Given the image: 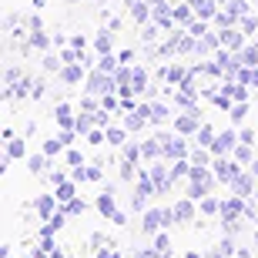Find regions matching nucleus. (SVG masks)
<instances>
[{"label":"nucleus","instance_id":"obj_30","mask_svg":"<svg viewBox=\"0 0 258 258\" xmlns=\"http://www.w3.org/2000/svg\"><path fill=\"white\" fill-rule=\"evenodd\" d=\"M7 158H27V148L20 138H7Z\"/></svg>","mask_w":258,"mask_h":258},{"label":"nucleus","instance_id":"obj_17","mask_svg":"<svg viewBox=\"0 0 258 258\" xmlns=\"http://www.w3.org/2000/svg\"><path fill=\"white\" fill-rule=\"evenodd\" d=\"M235 60L241 67H258V44H245L241 50H235Z\"/></svg>","mask_w":258,"mask_h":258},{"label":"nucleus","instance_id":"obj_27","mask_svg":"<svg viewBox=\"0 0 258 258\" xmlns=\"http://www.w3.org/2000/svg\"><path fill=\"white\" fill-rule=\"evenodd\" d=\"M225 10H228V14H231L235 20H241L251 7H248V0H228V4H225Z\"/></svg>","mask_w":258,"mask_h":258},{"label":"nucleus","instance_id":"obj_22","mask_svg":"<svg viewBox=\"0 0 258 258\" xmlns=\"http://www.w3.org/2000/svg\"><path fill=\"white\" fill-rule=\"evenodd\" d=\"M54 195H57V201H60V205H67V201H74V198H77V181L71 178V181L57 184V188H54Z\"/></svg>","mask_w":258,"mask_h":258},{"label":"nucleus","instance_id":"obj_21","mask_svg":"<svg viewBox=\"0 0 258 258\" xmlns=\"http://www.w3.org/2000/svg\"><path fill=\"white\" fill-rule=\"evenodd\" d=\"M131 91L134 94H144L148 91V71L144 67H131Z\"/></svg>","mask_w":258,"mask_h":258},{"label":"nucleus","instance_id":"obj_5","mask_svg":"<svg viewBox=\"0 0 258 258\" xmlns=\"http://www.w3.org/2000/svg\"><path fill=\"white\" fill-rule=\"evenodd\" d=\"M87 94H114L117 91V77L114 74H104V71H91L87 74V87H84Z\"/></svg>","mask_w":258,"mask_h":258},{"label":"nucleus","instance_id":"obj_42","mask_svg":"<svg viewBox=\"0 0 258 258\" xmlns=\"http://www.w3.org/2000/svg\"><path fill=\"white\" fill-rule=\"evenodd\" d=\"M47 94V84L44 81H34V87H30V97H44Z\"/></svg>","mask_w":258,"mask_h":258},{"label":"nucleus","instance_id":"obj_19","mask_svg":"<svg viewBox=\"0 0 258 258\" xmlns=\"http://www.w3.org/2000/svg\"><path fill=\"white\" fill-rule=\"evenodd\" d=\"M64 221H67V211L60 208L57 215H50V218L40 225V235H54V231H60V228H64Z\"/></svg>","mask_w":258,"mask_h":258},{"label":"nucleus","instance_id":"obj_3","mask_svg":"<svg viewBox=\"0 0 258 258\" xmlns=\"http://www.w3.org/2000/svg\"><path fill=\"white\" fill-rule=\"evenodd\" d=\"M241 168H245V164H241L235 154H218V158L211 161V171H215V178H218L221 184H231L241 174Z\"/></svg>","mask_w":258,"mask_h":258},{"label":"nucleus","instance_id":"obj_36","mask_svg":"<svg viewBox=\"0 0 258 258\" xmlns=\"http://www.w3.org/2000/svg\"><path fill=\"white\" fill-rule=\"evenodd\" d=\"M27 44H30V47H47V34H44V27H37V30H34Z\"/></svg>","mask_w":258,"mask_h":258},{"label":"nucleus","instance_id":"obj_38","mask_svg":"<svg viewBox=\"0 0 258 258\" xmlns=\"http://www.w3.org/2000/svg\"><path fill=\"white\" fill-rule=\"evenodd\" d=\"M188 34H191V37H205V34H208V24H205V17H201V20H191V30H188Z\"/></svg>","mask_w":258,"mask_h":258},{"label":"nucleus","instance_id":"obj_18","mask_svg":"<svg viewBox=\"0 0 258 258\" xmlns=\"http://www.w3.org/2000/svg\"><path fill=\"white\" fill-rule=\"evenodd\" d=\"M54 121H57L60 127H74V121H77L74 107H71V104H64V101H60V104L54 107Z\"/></svg>","mask_w":258,"mask_h":258},{"label":"nucleus","instance_id":"obj_8","mask_svg":"<svg viewBox=\"0 0 258 258\" xmlns=\"http://www.w3.org/2000/svg\"><path fill=\"white\" fill-rule=\"evenodd\" d=\"M218 37H221V47H228V50H241L245 47V30L241 27H235V24H228V27H221L218 30Z\"/></svg>","mask_w":258,"mask_h":258},{"label":"nucleus","instance_id":"obj_23","mask_svg":"<svg viewBox=\"0 0 258 258\" xmlns=\"http://www.w3.org/2000/svg\"><path fill=\"white\" fill-rule=\"evenodd\" d=\"M171 117V104H164V101H151V124H164Z\"/></svg>","mask_w":258,"mask_h":258},{"label":"nucleus","instance_id":"obj_35","mask_svg":"<svg viewBox=\"0 0 258 258\" xmlns=\"http://www.w3.org/2000/svg\"><path fill=\"white\" fill-rule=\"evenodd\" d=\"M60 208H64L67 215H84V211H87V205H84L81 198H74V201H67V205H60Z\"/></svg>","mask_w":258,"mask_h":258},{"label":"nucleus","instance_id":"obj_10","mask_svg":"<svg viewBox=\"0 0 258 258\" xmlns=\"http://www.w3.org/2000/svg\"><path fill=\"white\" fill-rule=\"evenodd\" d=\"M97 211H101V215H104L107 221H111V218L117 215V195H114V188H111V184H107L104 191L97 195Z\"/></svg>","mask_w":258,"mask_h":258},{"label":"nucleus","instance_id":"obj_48","mask_svg":"<svg viewBox=\"0 0 258 258\" xmlns=\"http://www.w3.org/2000/svg\"><path fill=\"white\" fill-rule=\"evenodd\" d=\"M248 171H251V174H255V178H258V158H255V161L248 164Z\"/></svg>","mask_w":258,"mask_h":258},{"label":"nucleus","instance_id":"obj_11","mask_svg":"<svg viewBox=\"0 0 258 258\" xmlns=\"http://www.w3.org/2000/svg\"><path fill=\"white\" fill-rule=\"evenodd\" d=\"M60 81H64V84H81V81H87L84 64H81V60H71V64H64V67H60Z\"/></svg>","mask_w":258,"mask_h":258},{"label":"nucleus","instance_id":"obj_51","mask_svg":"<svg viewBox=\"0 0 258 258\" xmlns=\"http://www.w3.org/2000/svg\"><path fill=\"white\" fill-rule=\"evenodd\" d=\"M255 201H258V191H255Z\"/></svg>","mask_w":258,"mask_h":258},{"label":"nucleus","instance_id":"obj_28","mask_svg":"<svg viewBox=\"0 0 258 258\" xmlns=\"http://www.w3.org/2000/svg\"><path fill=\"white\" fill-rule=\"evenodd\" d=\"M64 148H67V144H64V138H60V134H57V138H47L40 151H44V154H50V158H57V154L64 151Z\"/></svg>","mask_w":258,"mask_h":258},{"label":"nucleus","instance_id":"obj_29","mask_svg":"<svg viewBox=\"0 0 258 258\" xmlns=\"http://www.w3.org/2000/svg\"><path fill=\"white\" fill-rule=\"evenodd\" d=\"M235 81H241V84H248V87H258V67H238Z\"/></svg>","mask_w":258,"mask_h":258},{"label":"nucleus","instance_id":"obj_7","mask_svg":"<svg viewBox=\"0 0 258 258\" xmlns=\"http://www.w3.org/2000/svg\"><path fill=\"white\" fill-rule=\"evenodd\" d=\"M174 211V225H188V221H198V205H195V198H181V201H174L171 205Z\"/></svg>","mask_w":258,"mask_h":258},{"label":"nucleus","instance_id":"obj_24","mask_svg":"<svg viewBox=\"0 0 258 258\" xmlns=\"http://www.w3.org/2000/svg\"><path fill=\"white\" fill-rule=\"evenodd\" d=\"M117 64H121V57H114V54H97V71L117 74Z\"/></svg>","mask_w":258,"mask_h":258},{"label":"nucleus","instance_id":"obj_16","mask_svg":"<svg viewBox=\"0 0 258 258\" xmlns=\"http://www.w3.org/2000/svg\"><path fill=\"white\" fill-rule=\"evenodd\" d=\"M111 47H114V30L101 27L94 34V50H97V54H111Z\"/></svg>","mask_w":258,"mask_h":258},{"label":"nucleus","instance_id":"obj_39","mask_svg":"<svg viewBox=\"0 0 258 258\" xmlns=\"http://www.w3.org/2000/svg\"><path fill=\"white\" fill-rule=\"evenodd\" d=\"M64 158H67V164H71V168H81V164H84V154L74 151V148H71V151H67Z\"/></svg>","mask_w":258,"mask_h":258},{"label":"nucleus","instance_id":"obj_47","mask_svg":"<svg viewBox=\"0 0 258 258\" xmlns=\"http://www.w3.org/2000/svg\"><path fill=\"white\" fill-rule=\"evenodd\" d=\"M111 221H114V225H127V215H124V211H117V215H114Z\"/></svg>","mask_w":258,"mask_h":258},{"label":"nucleus","instance_id":"obj_13","mask_svg":"<svg viewBox=\"0 0 258 258\" xmlns=\"http://www.w3.org/2000/svg\"><path fill=\"white\" fill-rule=\"evenodd\" d=\"M151 0H127V14H131L134 24H148L151 20Z\"/></svg>","mask_w":258,"mask_h":258},{"label":"nucleus","instance_id":"obj_43","mask_svg":"<svg viewBox=\"0 0 258 258\" xmlns=\"http://www.w3.org/2000/svg\"><path fill=\"white\" fill-rule=\"evenodd\" d=\"M144 40H148V44H151V40H158V27H154V24H144V34H141Z\"/></svg>","mask_w":258,"mask_h":258},{"label":"nucleus","instance_id":"obj_32","mask_svg":"<svg viewBox=\"0 0 258 258\" xmlns=\"http://www.w3.org/2000/svg\"><path fill=\"white\" fill-rule=\"evenodd\" d=\"M121 158H124V161H141V158H144V154H141V144L127 141L124 148H121Z\"/></svg>","mask_w":258,"mask_h":258},{"label":"nucleus","instance_id":"obj_49","mask_svg":"<svg viewBox=\"0 0 258 258\" xmlns=\"http://www.w3.org/2000/svg\"><path fill=\"white\" fill-rule=\"evenodd\" d=\"M218 4H228V0H218Z\"/></svg>","mask_w":258,"mask_h":258},{"label":"nucleus","instance_id":"obj_6","mask_svg":"<svg viewBox=\"0 0 258 258\" xmlns=\"http://www.w3.org/2000/svg\"><path fill=\"white\" fill-rule=\"evenodd\" d=\"M238 148V131L235 127H225L221 134H215V141H211V154L218 158V154H231Z\"/></svg>","mask_w":258,"mask_h":258},{"label":"nucleus","instance_id":"obj_26","mask_svg":"<svg viewBox=\"0 0 258 258\" xmlns=\"http://www.w3.org/2000/svg\"><path fill=\"white\" fill-rule=\"evenodd\" d=\"M231 154H235V158H238V161L245 164V168H248V164L255 161V144H241V141H238V148H235Z\"/></svg>","mask_w":258,"mask_h":258},{"label":"nucleus","instance_id":"obj_37","mask_svg":"<svg viewBox=\"0 0 258 258\" xmlns=\"http://www.w3.org/2000/svg\"><path fill=\"white\" fill-rule=\"evenodd\" d=\"M238 27L245 30V34H255V27H258V17H251V14H245V17L238 20Z\"/></svg>","mask_w":258,"mask_h":258},{"label":"nucleus","instance_id":"obj_33","mask_svg":"<svg viewBox=\"0 0 258 258\" xmlns=\"http://www.w3.org/2000/svg\"><path fill=\"white\" fill-rule=\"evenodd\" d=\"M60 67H64V57L57 54H44V71H54V74H60Z\"/></svg>","mask_w":258,"mask_h":258},{"label":"nucleus","instance_id":"obj_1","mask_svg":"<svg viewBox=\"0 0 258 258\" xmlns=\"http://www.w3.org/2000/svg\"><path fill=\"white\" fill-rule=\"evenodd\" d=\"M215 184H218V178H215L211 168H198V164H191V174H188V198H195V201L208 198V195L215 191Z\"/></svg>","mask_w":258,"mask_h":258},{"label":"nucleus","instance_id":"obj_31","mask_svg":"<svg viewBox=\"0 0 258 258\" xmlns=\"http://www.w3.org/2000/svg\"><path fill=\"white\" fill-rule=\"evenodd\" d=\"M211 141H215V131H211V124H201L198 134H195V144H201V148H211Z\"/></svg>","mask_w":258,"mask_h":258},{"label":"nucleus","instance_id":"obj_14","mask_svg":"<svg viewBox=\"0 0 258 258\" xmlns=\"http://www.w3.org/2000/svg\"><path fill=\"white\" fill-rule=\"evenodd\" d=\"M47 168H50V154H27V171L34 174V178H44L47 174Z\"/></svg>","mask_w":258,"mask_h":258},{"label":"nucleus","instance_id":"obj_2","mask_svg":"<svg viewBox=\"0 0 258 258\" xmlns=\"http://www.w3.org/2000/svg\"><path fill=\"white\" fill-rule=\"evenodd\" d=\"M174 225V211L171 208H148L141 215V231L144 235H158V231H168Z\"/></svg>","mask_w":258,"mask_h":258},{"label":"nucleus","instance_id":"obj_52","mask_svg":"<svg viewBox=\"0 0 258 258\" xmlns=\"http://www.w3.org/2000/svg\"><path fill=\"white\" fill-rule=\"evenodd\" d=\"M4 258H10V255H4Z\"/></svg>","mask_w":258,"mask_h":258},{"label":"nucleus","instance_id":"obj_12","mask_svg":"<svg viewBox=\"0 0 258 258\" xmlns=\"http://www.w3.org/2000/svg\"><path fill=\"white\" fill-rule=\"evenodd\" d=\"M57 205H60V201H57V195H40V198L37 201H34V208H37V215H40V221H47L50 218V215H57Z\"/></svg>","mask_w":258,"mask_h":258},{"label":"nucleus","instance_id":"obj_25","mask_svg":"<svg viewBox=\"0 0 258 258\" xmlns=\"http://www.w3.org/2000/svg\"><path fill=\"white\" fill-rule=\"evenodd\" d=\"M198 211L205 215V218H211V215H221V201L208 195V198H201V201H198Z\"/></svg>","mask_w":258,"mask_h":258},{"label":"nucleus","instance_id":"obj_4","mask_svg":"<svg viewBox=\"0 0 258 258\" xmlns=\"http://www.w3.org/2000/svg\"><path fill=\"white\" fill-rule=\"evenodd\" d=\"M201 124H205V121H201V107H198V104L181 107V114L174 117V131H178V134H184V138H195Z\"/></svg>","mask_w":258,"mask_h":258},{"label":"nucleus","instance_id":"obj_34","mask_svg":"<svg viewBox=\"0 0 258 258\" xmlns=\"http://www.w3.org/2000/svg\"><path fill=\"white\" fill-rule=\"evenodd\" d=\"M228 111H231V121H235V124H238L241 117L248 114V101H235V104H231Z\"/></svg>","mask_w":258,"mask_h":258},{"label":"nucleus","instance_id":"obj_50","mask_svg":"<svg viewBox=\"0 0 258 258\" xmlns=\"http://www.w3.org/2000/svg\"><path fill=\"white\" fill-rule=\"evenodd\" d=\"M67 4H77V0H67Z\"/></svg>","mask_w":258,"mask_h":258},{"label":"nucleus","instance_id":"obj_15","mask_svg":"<svg viewBox=\"0 0 258 258\" xmlns=\"http://www.w3.org/2000/svg\"><path fill=\"white\" fill-rule=\"evenodd\" d=\"M127 134H131V131H127L124 124H107L104 127V138H107V144H111V148H124V144H127Z\"/></svg>","mask_w":258,"mask_h":258},{"label":"nucleus","instance_id":"obj_46","mask_svg":"<svg viewBox=\"0 0 258 258\" xmlns=\"http://www.w3.org/2000/svg\"><path fill=\"white\" fill-rule=\"evenodd\" d=\"M117 57H121V64H131V60H134V50H121Z\"/></svg>","mask_w":258,"mask_h":258},{"label":"nucleus","instance_id":"obj_20","mask_svg":"<svg viewBox=\"0 0 258 258\" xmlns=\"http://www.w3.org/2000/svg\"><path fill=\"white\" fill-rule=\"evenodd\" d=\"M141 154H144V161H158V158H161V141H158V134L148 138V141H141Z\"/></svg>","mask_w":258,"mask_h":258},{"label":"nucleus","instance_id":"obj_40","mask_svg":"<svg viewBox=\"0 0 258 258\" xmlns=\"http://www.w3.org/2000/svg\"><path fill=\"white\" fill-rule=\"evenodd\" d=\"M238 141L241 144H255V131H251V127H241V131H238Z\"/></svg>","mask_w":258,"mask_h":258},{"label":"nucleus","instance_id":"obj_41","mask_svg":"<svg viewBox=\"0 0 258 258\" xmlns=\"http://www.w3.org/2000/svg\"><path fill=\"white\" fill-rule=\"evenodd\" d=\"M64 181H67L64 171H50V174H47V184H54V188H57V184H64Z\"/></svg>","mask_w":258,"mask_h":258},{"label":"nucleus","instance_id":"obj_44","mask_svg":"<svg viewBox=\"0 0 258 258\" xmlns=\"http://www.w3.org/2000/svg\"><path fill=\"white\" fill-rule=\"evenodd\" d=\"M97 107H101V101H94V97H84L81 101V111H97Z\"/></svg>","mask_w":258,"mask_h":258},{"label":"nucleus","instance_id":"obj_45","mask_svg":"<svg viewBox=\"0 0 258 258\" xmlns=\"http://www.w3.org/2000/svg\"><path fill=\"white\" fill-rule=\"evenodd\" d=\"M71 47H74V50H84L87 40H84V37H71Z\"/></svg>","mask_w":258,"mask_h":258},{"label":"nucleus","instance_id":"obj_9","mask_svg":"<svg viewBox=\"0 0 258 258\" xmlns=\"http://www.w3.org/2000/svg\"><path fill=\"white\" fill-rule=\"evenodd\" d=\"M231 191L238 195V198H255V191H258V178L251 171H241L235 181H231Z\"/></svg>","mask_w":258,"mask_h":258}]
</instances>
